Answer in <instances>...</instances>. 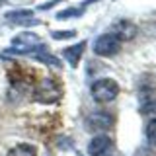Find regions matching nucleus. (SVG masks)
<instances>
[{
    "instance_id": "nucleus-1",
    "label": "nucleus",
    "mask_w": 156,
    "mask_h": 156,
    "mask_svg": "<svg viewBox=\"0 0 156 156\" xmlns=\"http://www.w3.org/2000/svg\"><path fill=\"white\" fill-rule=\"evenodd\" d=\"M90 92H92V98H94L98 104H109L119 94V86L111 78H101V80H96L92 84Z\"/></svg>"
},
{
    "instance_id": "nucleus-2",
    "label": "nucleus",
    "mask_w": 156,
    "mask_h": 156,
    "mask_svg": "<svg viewBox=\"0 0 156 156\" xmlns=\"http://www.w3.org/2000/svg\"><path fill=\"white\" fill-rule=\"evenodd\" d=\"M139 101H140V113L148 115L156 111V84L148 76H144L143 84H139Z\"/></svg>"
},
{
    "instance_id": "nucleus-3",
    "label": "nucleus",
    "mask_w": 156,
    "mask_h": 156,
    "mask_svg": "<svg viewBox=\"0 0 156 156\" xmlns=\"http://www.w3.org/2000/svg\"><path fill=\"white\" fill-rule=\"evenodd\" d=\"M121 43H123V41H121L113 31L101 33V35L94 41V53L100 55V57H113L115 53H119Z\"/></svg>"
},
{
    "instance_id": "nucleus-4",
    "label": "nucleus",
    "mask_w": 156,
    "mask_h": 156,
    "mask_svg": "<svg viewBox=\"0 0 156 156\" xmlns=\"http://www.w3.org/2000/svg\"><path fill=\"white\" fill-rule=\"evenodd\" d=\"M33 98L41 104H53L61 98V90H58L57 82L53 78H43L41 82L35 86V92H33Z\"/></svg>"
},
{
    "instance_id": "nucleus-5",
    "label": "nucleus",
    "mask_w": 156,
    "mask_h": 156,
    "mask_svg": "<svg viewBox=\"0 0 156 156\" xmlns=\"http://www.w3.org/2000/svg\"><path fill=\"white\" fill-rule=\"evenodd\" d=\"M84 125L88 131H105L113 125V117L109 113H105V111H94V113H90L86 117Z\"/></svg>"
},
{
    "instance_id": "nucleus-6",
    "label": "nucleus",
    "mask_w": 156,
    "mask_h": 156,
    "mask_svg": "<svg viewBox=\"0 0 156 156\" xmlns=\"http://www.w3.org/2000/svg\"><path fill=\"white\" fill-rule=\"evenodd\" d=\"M109 148H111V139L107 135H96L88 143V154L90 156H105Z\"/></svg>"
},
{
    "instance_id": "nucleus-7",
    "label": "nucleus",
    "mask_w": 156,
    "mask_h": 156,
    "mask_svg": "<svg viewBox=\"0 0 156 156\" xmlns=\"http://www.w3.org/2000/svg\"><path fill=\"white\" fill-rule=\"evenodd\" d=\"M111 31H113L121 41H127V39H133L136 35V26H133V23L127 22V20H119Z\"/></svg>"
},
{
    "instance_id": "nucleus-8",
    "label": "nucleus",
    "mask_w": 156,
    "mask_h": 156,
    "mask_svg": "<svg viewBox=\"0 0 156 156\" xmlns=\"http://www.w3.org/2000/svg\"><path fill=\"white\" fill-rule=\"evenodd\" d=\"M84 47H86V41H80L78 45H72V47H66L62 51V57L66 58V62L70 65L72 68L78 66V61H80L82 53H84Z\"/></svg>"
},
{
    "instance_id": "nucleus-9",
    "label": "nucleus",
    "mask_w": 156,
    "mask_h": 156,
    "mask_svg": "<svg viewBox=\"0 0 156 156\" xmlns=\"http://www.w3.org/2000/svg\"><path fill=\"white\" fill-rule=\"evenodd\" d=\"M12 45L18 47V49H29V47L39 45V37L31 31H23V33H20V35H16L12 39Z\"/></svg>"
},
{
    "instance_id": "nucleus-10",
    "label": "nucleus",
    "mask_w": 156,
    "mask_h": 156,
    "mask_svg": "<svg viewBox=\"0 0 156 156\" xmlns=\"http://www.w3.org/2000/svg\"><path fill=\"white\" fill-rule=\"evenodd\" d=\"M6 156H37V150H35V146H33V144L20 143V144L14 146V148H10Z\"/></svg>"
},
{
    "instance_id": "nucleus-11",
    "label": "nucleus",
    "mask_w": 156,
    "mask_h": 156,
    "mask_svg": "<svg viewBox=\"0 0 156 156\" xmlns=\"http://www.w3.org/2000/svg\"><path fill=\"white\" fill-rule=\"evenodd\" d=\"M35 61H41V62H45V65H51V66H55V68H61V62H58V58L57 57H53V55H49L47 53V47L43 45L41 49H39L37 53H33L31 55Z\"/></svg>"
},
{
    "instance_id": "nucleus-12",
    "label": "nucleus",
    "mask_w": 156,
    "mask_h": 156,
    "mask_svg": "<svg viewBox=\"0 0 156 156\" xmlns=\"http://www.w3.org/2000/svg\"><path fill=\"white\" fill-rule=\"evenodd\" d=\"M27 18H33V12L31 10H12V12L6 14V20L12 23H18L22 20H27Z\"/></svg>"
},
{
    "instance_id": "nucleus-13",
    "label": "nucleus",
    "mask_w": 156,
    "mask_h": 156,
    "mask_svg": "<svg viewBox=\"0 0 156 156\" xmlns=\"http://www.w3.org/2000/svg\"><path fill=\"white\" fill-rule=\"evenodd\" d=\"M144 136H146V140H148L150 144H156V117H152V119L146 121V125H144Z\"/></svg>"
},
{
    "instance_id": "nucleus-14",
    "label": "nucleus",
    "mask_w": 156,
    "mask_h": 156,
    "mask_svg": "<svg viewBox=\"0 0 156 156\" xmlns=\"http://www.w3.org/2000/svg\"><path fill=\"white\" fill-rule=\"evenodd\" d=\"M84 12V6L82 8H68V10H61V12L57 14L58 20H66V18H72V16H80V14Z\"/></svg>"
},
{
    "instance_id": "nucleus-15",
    "label": "nucleus",
    "mask_w": 156,
    "mask_h": 156,
    "mask_svg": "<svg viewBox=\"0 0 156 156\" xmlns=\"http://www.w3.org/2000/svg\"><path fill=\"white\" fill-rule=\"evenodd\" d=\"M51 35H53V39H72V37H76V31H74V29H66V31H53Z\"/></svg>"
}]
</instances>
